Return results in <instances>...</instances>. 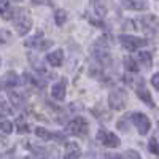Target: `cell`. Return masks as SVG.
<instances>
[{"mask_svg":"<svg viewBox=\"0 0 159 159\" xmlns=\"http://www.w3.org/2000/svg\"><path fill=\"white\" fill-rule=\"evenodd\" d=\"M108 105L113 110H123L127 105V92L124 89H113L108 96Z\"/></svg>","mask_w":159,"mask_h":159,"instance_id":"obj_1","label":"cell"},{"mask_svg":"<svg viewBox=\"0 0 159 159\" xmlns=\"http://www.w3.org/2000/svg\"><path fill=\"white\" fill-rule=\"evenodd\" d=\"M130 119H132V123H134V126L137 127L140 135H147L148 132H150L151 123H150V119H148L147 115H143L140 111H135V113L130 115Z\"/></svg>","mask_w":159,"mask_h":159,"instance_id":"obj_2","label":"cell"},{"mask_svg":"<svg viewBox=\"0 0 159 159\" xmlns=\"http://www.w3.org/2000/svg\"><path fill=\"white\" fill-rule=\"evenodd\" d=\"M88 121L83 118V116H76V118H73L72 121H69V124H67V130L70 132V134H73V135H80V137H83V135H86L88 134Z\"/></svg>","mask_w":159,"mask_h":159,"instance_id":"obj_3","label":"cell"},{"mask_svg":"<svg viewBox=\"0 0 159 159\" xmlns=\"http://www.w3.org/2000/svg\"><path fill=\"white\" fill-rule=\"evenodd\" d=\"M119 43H121L126 49L134 51V49L147 46L148 40L147 38H140V37H132V35H119Z\"/></svg>","mask_w":159,"mask_h":159,"instance_id":"obj_4","label":"cell"},{"mask_svg":"<svg viewBox=\"0 0 159 159\" xmlns=\"http://www.w3.org/2000/svg\"><path fill=\"white\" fill-rule=\"evenodd\" d=\"M97 140L103 145V147H107V148H118L119 147V139L118 135H115L113 132H108V130H105V129H100L97 132Z\"/></svg>","mask_w":159,"mask_h":159,"instance_id":"obj_5","label":"cell"},{"mask_svg":"<svg viewBox=\"0 0 159 159\" xmlns=\"http://www.w3.org/2000/svg\"><path fill=\"white\" fill-rule=\"evenodd\" d=\"M135 92H137V96H139V99L142 100V102H145L148 105V107H154V100H153V97H151V94H150V91L147 89V86H145V80L143 78H139L137 80V84H135Z\"/></svg>","mask_w":159,"mask_h":159,"instance_id":"obj_6","label":"cell"},{"mask_svg":"<svg viewBox=\"0 0 159 159\" xmlns=\"http://www.w3.org/2000/svg\"><path fill=\"white\" fill-rule=\"evenodd\" d=\"M139 22L142 24V30L148 32V34H157L159 32V19L153 15H147V16H142L139 19Z\"/></svg>","mask_w":159,"mask_h":159,"instance_id":"obj_7","label":"cell"},{"mask_svg":"<svg viewBox=\"0 0 159 159\" xmlns=\"http://www.w3.org/2000/svg\"><path fill=\"white\" fill-rule=\"evenodd\" d=\"M15 27L19 35H25L32 27V19L29 16H25L24 13H19V16L15 18Z\"/></svg>","mask_w":159,"mask_h":159,"instance_id":"obj_8","label":"cell"},{"mask_svg":"<svg viewBox=\"0 0 159 159\" xmlns=\"http://www.w3.org/2000/svg\"><path fill=\"white\" fill-rule=\"evenodd\" d=\"M35 135L40 137L42 140H52V139H54L56 142H64L65 140L64 134H52V132L46 130L45 127H37L35 129Z\"/></svg>","mask_w":159,"mask_h":159,"instance_id":"obj_9","label":"cell"},{"mask_svg":"<svg viewBox=\"0 0 159 159\" xmlns=\"http://www.w3.org/2000/svg\"><path fill=\"white\" fill-rule=\"evenodd\" d=\"M81 157V150L76 142H69L65 147V159H80Z\"/></svg>","mask_w":159,"mask_h":159,"instance_id":"obj_10","label":"cell"},{"mask_svg":"<svg viewBox=\"0 0 159 159\" xmlns=\"http://www.w3.org/2000/svg\"><path fill=\"white\" fill-rule=\"evenodd\" d=\"M46 61H48V64L52 65V67H61L62 62H64V52H62V49H56V51L49 52V54L46 56Z\"/></svg>","mask_w":159,"mask_h":159,"instance_id":"obj_11","label":"cell"},{"mask_svg":"<svg viewBox=\"0 0 159 159\" xmlns=\"http://www.w3.org/2000/svg\"><path fill=\"white\" fill-rule=\"evenodd\" d=\"M123 7L124 8H129V10H147L148 8V3L143 2V0H124L123 2Z\"/></svg>","mask_w":159,"mask_h":159,"instance_id":"obj_12","label":"cell"},{"mask_svg":"<svg viewBox=\"0 0 159 159\" xmlns=\"http://www.w3.org/2000/svg\"><path fill=\"white\" fill-rule=\"evenodd\" d=\"M51 94H52V97H54L56 100H64L65 99V81H61V83L52 86Z\"/></svg>","mask_w":159,"mask_h":159,"instance_id":"obj_13","label":"cell"},{"mask_svg":"<svg viewBox=\"0 0 159 159\" xmlns=\"http://www.w3.org/2000/svg\"><path fill=\"white\" fill-rule=\"evenodd\" d=\"M137 61L143 65L145 69H151V65H153V57H151V54L148 51H139Z\"/></svg>","mask_w":159,"mask_h":159,"instance_id":"obj_14","label":"cell"},{"mask_svg":"<svg viewBox=\"0 0 159 159\" xmlns=\"http://www.w3.org/2000/svg\"><path fill=\"white\" fill-rule=\"evenodd\" d=\"M18 83H19V78H18V75L15 72H8L5 75V78H3V84L7 88H13V86H16Z\"/></svg>","mask_w":159,"mask_h":159,"instance_id":"obj_15","label":"cell"},{"mask_svg":"<svg viewBox=\"0 0 159 159\" xmlns=\"http://www.w3.org/2000/svg\"><path fill=\"white\" fill-rule=\"evenodd\" d=\"M8 96H10V99H11L13 105H15L16 108H21V107H22V102H24V99H22V96L19 94V92L10 91V92H8Z\"/></svg>","mask_w":159,"mask_h":159,"instance_id":"obj_16","label":"cell"},{"mask_svg":"<svg viewBox=\"0 0 159 159\" xmlns=\"http://www.w3.org/2000/svg\"><path fill=\"white\" fill-rule=\"evenodd\" d=\"M124 67H126L129 72H139V65H137L135 59H132L130 56H126V57H124Z\"/></svg>","mask_w":159,"mask_h":159,"instance_id":"obj_17","label":"cell"},{"mask_svg":"<svg viewBox=\"0 0 159 159\" xmlns=\"http://www.w3.org/2000/svg\"><path fill=\"white\" fill-rule=\"evenodd\" d=\"M16 132H18V134H25V132H29V126L25 124L24 116H19L16 119Z\"/></svg>","mask_w":159,"mask_h":159,"instance_id":"obj_18","label":"cell"},{"mask_svg":"<svg viewBox=\"0 0 159 159\" xmlns=\"http://www.w3.org/2000/svg\"><path fill=\"white\" fill-rule=\"evenodd\" d=\"M54 21L57 25H64V22L67 21V11H64V10H57L54 13Z\"/></svg>","mask_w":159,"mask_h":159,"instance_id":"obj_19","label":"cell"},{"mask_svg":"<svg viewBox=\"0 0 159 159\" xmlns=\"http://www.w3.org/2000/svg\"><path fill=\"white\" fill-rule=\"evenodd\" d=\"M11 40H13V35H11L7 29H2V30H0V43L7 45V43H11Z\"/></svg>","mask_w":159,"mask_h":159,"instance_id":"obj_20","label":"cell"},{"mask_svg":"<svg viewBox=\"0 0 159 159\" xmlns=\"http://www.w3.org/2000/svg\"><path fill=\"white\" fill-rule=\"evenodd\" d=\"M148 150H150V153H153V154H159V143H157L156 137H153V139L148 142Z\"/></svg>","mask_w":159,"mask_h":159,"instance_id":"obj_21","label":"cell"},{"mask_svg":"<svg viewBox=\"0 0 159 159\" xmlns=\"http://www.w3.org/2000/svg\"><path fill=\"white\" fill-rule=\"evenodd\" d=\"M8 115H11V108L8 107V105H7L3 100H0V118L8 116Z\"/></svg>","mask_w":159,"mask_h":159,"instance_id":"obj_22","label":"cell"},{"mask_svg":"<svg viewBox=\"0 0 159 159\" xmlns=\"http://www.w3.org/2000/svg\"><path fill=\"white\" fill-rule=\"evenodd\" d=\"M0 130H3L5 134H10V132H13V124L10 121H0Z\"/></svg>","mask_w":159,"mask_h":159,"instance_id":"obj_23","label":"cell"},{"mask_svg":"<svg viewBox=\"0 0 159 159\" xmlns=\"http://www.w3.org/2000/svg\"><path fill=\"white\" fill-rule=\"evenodd\" d=\"M51 46H52V42H51V40H45V42L42 40V42L37 45V48H38L40 51H45V49H48V48H51Z\"/></svg>","mask_w":159,"mask_h":159,"instance_id":"obj_24","label":"cell"},{"mask_svg":"<svg viewBox=\"0 0 159 159\" xmlns=\"http://www.w3.org/2000/svg\"><path fill=\"white\" fill-rule=\"evenodd\" d=\"M124 159H142V157H140V154H139L137 151H134V150H127L126 154H124Z\"/></svg>","mask_w":159,"mask_h":159,"instance_id":"obj_25","label":"cell"},{"mask_svg":"<svg viewBox=\"0 0 159 159\" xmlns=\"http://www.w3.org/2000/svg\"><path fill=\"white\" fill-rule=\"evenodd\" d=\"M8 8H10V3L7 2V0H0V15H5V13L8 11Z\"/></svg>","mask_w":159,"mask_h":159,"instance_id":"obj_26","label":"cell"},{"mask_svg":"<svg viewBox=\"0 0 159 159\" xmlns=\"http://www.w3.org/2000/svg\"><path fill=\"white\" fill-rule=\"evenodd\" d=\"M151 84H153V88H156L159 91V72L151 76Z\"/></svg>","mask_w":159,"mask_h":159,"instance_id":"obj_27","label":"cell"},{"mask_svg":"<svg viewBox=\"0 0 159 159\" xmlns=\"http://www.w3.org/2000/svg\"><path fill=\"white\" fill-rule=\"evenodd\" d=\"M105 159H124V157L119 156V154H107V156H105Z\"/></svg>","mask_w":159,"mask_h":159,"instance_id":"obj_28","label":"cell"},{"mask_svg":"<svg viewBox=\"0 0 159 159\" xmlns=\"http://www.w3.org/2000/svg\"><path fill=\"white\" fill-rule=\"evenodd\" d=\"M157 130H159V121H157Z\"/></svg>","mask_w":159,"mask_h":159,"instance_id":"obj_29","label":"cell"},{"mask_svg":"<svg viewBox=\"0 0 159 159\" xmlns=\"http://www.w3.org/2000/svg\"><path fill=\"white\" fill-rule=\"evenodd\" d=\"M0 64H2V61H0Z\"/></svg>","mask_w":159,"mask_h":159,"instance_id":"obj_30","label":"cell"}]
</instances>
